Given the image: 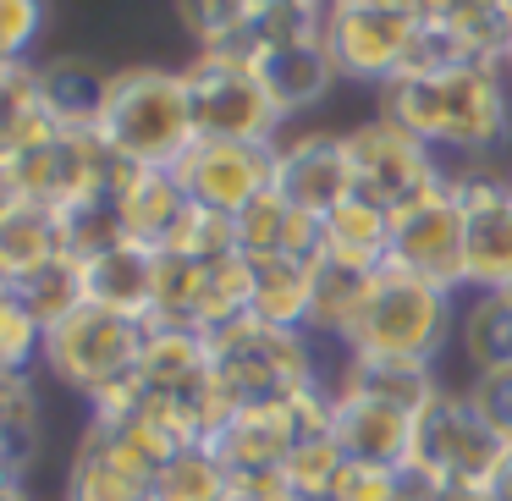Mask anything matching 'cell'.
<instances>
[{
	"label": "cell",
	"mask_w": 512,
	"mask_h": 501,
	"mask_svg": "<svg viewBox=\"0 0 512 501\" xmlns=\"http://www.w3.org/2000/svg\"><path fill=\"white\" fill-rule=\"evenodd\" d=\"M380 116L408 127L435 155H490L512 133L507 72L452 67V72H402L380 100Z\"/></svg>",
	"instance_id": "cell-1"
},
{
	"label": "cell",
	"mask_w": 512,
	"mask_h": 501,
	"mask_svg": "<svg viewBox=\"0 0 512 501\" xmlns=\"http://www.w3.org/2000/svg\"><path fill=\"white\" fill-rule=\"evenodd\" d=\"M100 138L127 166H160L177 171V160L199 144L182 72L166 67H122L116 72L111 105H105Z\"/></svg>",
	"instance_id": "cell-2"
},
{
	"label": "cell",
	"mask_w": 512,
	"mask_h": 501,
	"mask_svg": "<svg viewBox=\"0 0 512 501\" xmlns=\"http://www.w3.org/2000/svg\"><path fill=\"white\" fill-rule=\"evenodd\" d=\"M144 353H149V320H127L116 309L89 303L61 331H50L45 369L78 397H89V408H105V402H122L127 391H138Z\"/></svg>",
	"instance_id": "cell-3"
},
{
	"label": "cell",
	"mask_w": 512,
	"mask_h": 501,
	"mask_svg": "<svg viewBox=\"0 0 512 501\" xmlns=\"http://www.w3.org/2000/svg\"><path fill=\"white\" fill-rule=\"evenodd\" d=\"M215 391L226 419L248 408H287L303 391H314V358L303 331H276L265 320H243L232 331H215Z\"/></svg>",
	"instance_id": "cell-4"
},
{
	"label": "cell",
	"mask_w": 512,
	"mask_h": 501,
	"mask_svg": "<svg viewBox=\"0 0 512 501\" xmlns=\"http://www.w3.org/2000/svg\"><path fill=\"white\" fill-rule=\"evenodd\" d=\"M452 336V292L430 287L402 270H380L369 303L353 325V353L358 358H402V364H435V353Z\"/></svg>",
	"instance_id": "cell-5"
},
{
	"label": "cell",
	"mask_w": 512,
	"mask_h": 501,
	"mask_svg": "<svg viewBox=\"0 0 512 501\" xmlns=\"http://www.w3.org/2000/svg\"><path fill=\"white\" fill-rule=\"evenodd\" d=\"M347 155H353V188L364 199H375L391 221L419 210L441 188H452V171H441V155L424 138H413L408 127L386 122V116L353 127L347 133Z\"/></svg>",
	"instance_id": "cell-6"
},
{
	"label": "cell",
	"mask_w": 512,
	"mask_h": 501,
	"mask_svg": "<svg viewBox=\"0 0 512 501\" xmlns=\"http://www.w3.org/2000/svg\"><path fill=\"white\" fill-rule=\"evenodd\" d=\"M182 83H188L199 138H210V144H276L287 116L270 105L265 83L248 61L204 50L193 67H182Z\"/></svg>",
	"instance_id": "cell-7"
},
{
	"label": "cell",
	"mask_w": 512,
	"mask_h": 501,
	"mask_svg": "<svg viewBox=\"0 0 512 501\" xmlns=\"http://www.w3.org/2000/svg\"><path fill=\"white\" fill-rule=\"evenodd\" d=\"M413 39H419V6H391V0L325 6V50L342 78L391 89L408 72Z\"/></svg>",
	"instance_id": "cell-8"
},
{
	"label": "cell",
	"mask_w": 512,
	"mask_h": 501,
	"mask_svg": "<svg viewBox=\"0 0 512 501\" xmlns=\"http://www.w3.org/2000/svg\"><path fill=\"white\" fill-rule=\"evenodd\" d=\"M501 457H507V441L485 424L468 391H441V402L424 413L413 435V468H424L441 490H490Z\"/></svg>",
	"instance_id": "cell-9"
},
{
	"label": "cell",
	"mask_w": 512,
	"mask_h": 501,
	"mask_svg": "<svg viewBox=\"0 0 512 501\" xmlns=\"http://www.w3.org/2000/svg\"><path fill=\"white\" fill-rule=\"evenodd\" d=\"M391 270L419 276L441 292H468V232H463V204L457 188H441L435 199H424L419 210L391 221Z\"/></svg>",
	"instance_id": "cell-10"
},
{
	"label": "cell",
	"mask_w": 512,
	"mask_h": 501,
	"mask_svg": "<svg viewBox=\"0 0 512 501\" xmlns=\"http://www.w3.org/2000/svg\"><path fill=\"white\" fill-rule=\"evenodd\" d=\"M276 149L281 144H210V138H199L177 160V177L199 210L237 221L248 204L276 188Z\"/></svg>",
	"instance_id": "cell-11"
},
{
	"label": "cell",
	"mask_w": 512,
	"mask_h": 501,
	"mask_svg": "<svg viewBox=\"0 0 512 501\" xmlns=\"http://www.w3.org/2000/svg\"><path fill=\"white\" fill-rule=\"evenodd\" d=\"M468 232V292H512V182L501 171L452 177Z\"/></svg>",
	"instance_id": "cell-12"
},
{
	"label": "cell",
	"mask_w": 512,
	"mask_h": 501,
	"mask_svg": "<svg viewBox=\"0 0 512 501\" xmlns=\"http://www.w3.org/2000/svg\"><path fill=\"white\" fill-rule=\"evenodd\" d=\"M276 193L303 215H331L342 199H353V155L347 133H303L276 149Z\"/></svg>",
	"instance_id": "cell-13"
},
{
	"label": "cell",
	"mask_w": 512,
	"mask_h": 501,
	"mask_svg": "<svg viewBox=\"0 0 512 501\" xmlns=\"http://www.w3.org/2000/svg\"><path fill=\"white\" fill-rule=\"evenodd\" d=\"M67 501H155V468L122 441V430L89 419L67 468Z\"/></svg>",
	"instance_id": "cell-14"
},
{
	"label": "cell",
	"mask_w": 512,
	"mask_h": 501,
	"mask_svg": "<svg viewBox=\"0 0 512 501\" xmlns=\"http://www.w3.org/2000/svg\"><path fill=\"white\" fill-rule=\"evenodd\" d=\"M331 435L342 446L347 463H369V468H408L413 463V435H419V419L386 408L375 397H342L331 413Z\"/></svg>",
	"instance_id": "cell-15"
},
{
	"label": "cell",
	"mask_w": 512,
	"mask_h": 501,
	"mask_svg": "<svg viewBox=\"0 0 512 501\" xmlns=\"http://www.w3.org/2000/svg\"><path fill=\"white\" fill-rule=\"evenodd\" d=\"M199 204L188 199L177 171H160V166H138L133 182L122 188V215H127V237L155 254H171L182 237V226L193 221Z\"/></svg>",
	"instance_id": "cell-16"
},
{
	"label": "cell",
	"mask_w": 512,
	"mask_h": 501,
	"mask_svg": "<svg viewBox=\"0 0 512 501\" xmlns=\"http://www.w3.org/2000/svg\"><path fill=\"white\" fill-rule=\"evenodd\" d=\"M39 78V100L45 111L56 116L67 133H100L105 122V105H111V89H116V72L100 67L89 56H56L45 67H34Z\"/></svg>",
	"instance_id": "cell-17"
},
{
	"label": "cell",
	"mask_w": 512,
	"mask_h": 501,
	"mask_svg": "<svg viewBox=\"0 0 512 501\" xmlns=\"http://www.w3.org/2000/svg\"><path fill=\"white\" fill-rule=\"evenodd\" d=\"M248 67L259 72V83H265L270 105H276L281 116H298V111H309V105H320L325 94H331V83L342 78L336 61H331V50H325V34L320 39H298V45L259 50Z\"/></svg>",
	"instance_id": "cell-18"
},
{
	"label": "cell",
	"mask_w": 512,
	"mask_h": 501,
	"mask_svg": "<svg viewBox=\"0 0 512 501\" xmlns=\"http://www.w3.org/2000/svg\"><path fill=\"white\" fill-rule=\"evenodd\" d=\"M83 270H89V303L116 309L127 320H155V298H160V254L155 248L122 243Z\"/></svg>",
	"instance_id": "cell-19"
},
{
	"label": "cell",
	"mask_w": 512,
	"mask_h": 501,
	"mask_svg": "<svg viewBox=\"0 0 512 501\" xmlns=\"http://www.w3.org/2000/svg\"><path fill=\"white\" fill-rule=\"evenodd\" d=\"M0 298H12L39 331H61L78 309H89V270L78 265L72 254L50 259L39 270H23V276H6L0 281Z\"/></svg>",
	"instance_id": "cell-20"
},
{
	"label": "cell",
	"mask_w": 512,
	"mask_h": 501,
	"mask_svg": "<svg viewBox=\"0 0 512 501\" xmlns=\"http://www.w3.org/2000/svg\"><path fill=\"white\" fill-rule=\"evenodd\" d=\"M457 353L468 375H501L512 369V292H474L457 314Z\"/></svg>",
	"instance_id": "cell-21"
},
{
	"label": "cell",
	"mask_w": 512,
	"mask_h": 501,
	"mask_svg": "<svg viewBox=\"0 0 512 501\" xmlns=\"http://www.w3.org/2000/svg\"><path fill=\"white\" fill-rule=\"evenodd\" d=\"M45 446V402L28 375H0V474L6 485H23L28 463Z\"/></svg>",
	"instance_id": "cell-22"
},
{
	"label": "cell",
	"mask_w": 512,
	"mask_h": 501,
	"mask_svg": "<svg viewBox=\"0 0 512 501\" xmlns=\"http://www.w3.org/2000/svg\"><path fill=\"white\" fill-rule=\"evenodd\" d=\"M380 270H364V265H347V259L325 254L314 265V303H309V331L314 336H353L358 314L369 303V287H375Z\"/></svg>",
	"instance_id": "cell-23"
},
{
	"label": "cell",
	"mask_w": 512,
	"mask_h": 501,
	"mask_svg": "<svg viewBox=\"0 0 512 501\" xmlns=\"http://www.w3.org/2000/svg\"><path fill=\"white\" fill-rule=\"evenodd\" d=\"M67 254V226L39 204H0V281Z\"/></svg>",
	"instance_id": "cell-24"
},
{
	"label": "cell",
	"mask_w": 512,
	"mask_h": 501,
	"mask_svg": "<svg viewBox=\"0 0 512 501\" xmlns=\"http://www.w3.org/2000/svg\"><path fill=\"white\" fill-rule=\"evenodd\" d=\"M325 254L347 259V265H364V270H386L391 215L380 210L375 199H364V193L342 199L331 215H325Z\"/></svg>",
	"instance_id": "cell-25"
},
{
	"label": "cell",
	"mask_w": 512,
	"mask_h": 501,
	"mask_svg": "<svg viewBox=\"0 0 512 501\" xmlns=\"http://www.w3.org/2000/svg\"><path fill=\"white\" fill-rule=\"evenodd\" d=\"M358 397H375L386 408L408 413V419H424V413L441 402V380H435V364H402V358H358V375H353ZM347 391V397H353Z\"/></svg>",
	"instance_id": "cell-26"
},
{
	"label": "cell",
	"mask_w": 512,
	"mask_h": 501,
	"mask_svg": "<svg viewBox=\"0 0 512 501\" xmlns=\"http://www.w3.org/2000/svg\"><path fill=\"white\" fill-rule=\"evenodd\" d=\"M446 28L463 45L468 67H507L512 56V0H446Z\"/></svg>",
	"instance_id": "cell-27"
},
{
	"label": "cell",
	"mask_w": 512,
	"mask_h": 501,
	"mask_svg": "<svg viewBox=\"0 0 512 501\" xmlns=\"http://www.w3.org/2000/svg\"><path fill=\"white\" fill-rule=\"evenodd\" d=\"M309 303H314V270L298 259H265L254 265V320L276 331H309Z\"/></svg>",
	"instance_id": "cell-28"
},
{
	"label": "cell",
	"mask_w": 512,
	"mask_h": 501,
	"mask_svg": "<svg viewBox=\"0 0 512 501\" xmlns=\"http://www.w3.org/2000/svg\"><path fill=\"white\" fill-rule=\"evenodd\" d=\"M61 226H67V254L78 265H94L100 254L133 243L127 237V215H122V188H94L89 199H78L61 215Z\"/></svg>",
	"instance_id": "cell-29"
},
{
	"label": "cell",
	"mask_w": 512,
	"mask_h": 501,
	"mask_svg": "<svg viewBox=\"0 0 512 501\" xmlns=\"http://www.w3.org/2000/svg\"><path fill=\"white\" fill-rule=\"evenodd\" d=\"M232 496V474H226L221 452L210 441L188 446V452L166 457L155 468V501H226Z\"/></svg>",
	"instance_id": "cell-30"
},
{
	"label": "cell",
	"mask_w": 512,
	"mask_h": 501,
	"mask_svg": "<svg viewBox=\"0 0 512 501\" xmlns=\"http://www.w3.org/2000/svg\"><path fill=\"white\" fill-rule=\"evenodd\" d=\"M292 204L281 199L276 188L265 193V199H254L243 215H237V254L248 259V265H265V259H281L287 254V237H292Z\"/></svg>",
	"instance_id": "cell-31"
},
{
	"label": "cell",
	"mask_w": 512,
	"mask_h": 501,
	"mask_svg": "<svg viewBox=\"0 0 512 501\" xmlns=\"http://www.w3.org/2000/svg\"><path fill=\"white\" fill-rule=\"evenodd\" d=\"M45 342L50 336L39 331L12 298H0V369H6V375H28V364L45 358Z\"/></svg>",
	"instance_id": "cell-32"
},
{
	"label": "cell",
	"mask_w": 512,
	"mask_h": 501,
	"mask_svg": "<svg viewBox=\"0 0 512 501\" xmlns=\"http://www.w3.org/2000/svg\"><path fill=\"white\" fill-rule=\"evenodd\" d=\"M248 12H254V0H221V6H182V23L199 34L204 50H232L248 28Z\"/></svg>",
	"instance_id": "cell-33"
},
{
	"label": "cell",
	"mask_w": 512,
	"mask_h": 501,
	"mask_svg": "<svg viewBox=\"0 0 512 501\" xmlns=\"http://www.w3.org/2000/svg\"><path fill=\"white\" fill-rule=\"evenodd\" d=\"M463 391H468V402L485 413L490 430L512 446V369H501V375H474Z\"/></svg>",
	"instance_id": "cell-34"
},
{
	"label": "cell",
	"mask_w": 512,
	"mask_h": 501,
	"mask_svg": "<svg viewBox=\"0 0 512 501\" xmlns=\"http://www.w3.org/2000/svg\"><path fill=\"white\" fill-rule=\"evenodd\" d=\"M39 23H45V12H39L34 0H6L0 6V67H17L28 56Z\"/></svg>",
	"instance_id": "cell-35"
},
{
	"label": "cell",
	"mask_w": 512,
	"mask_h": 501,
	"mask_svg": "<svg viewBox=\"0 0 512 501\" xmlns=\"http://www.w3.org/2000/svg\"><path fill=\"white\" fill-rule=\"evenodd\" d=\"M490 496H496V501H512V446H507V457H501L496 479H490Z\"/></svg>",
	"instance_id": "cell-36"
},
{
	"label": "cell",
	"mask_w": 512,
	"mask_h": 501,
	"mask_svg": "<svg viewBox=\"0 0 512 501\" xmlns=\"http://www.w3.org/2000/svg\"><path fill=\"white\" fill-rule=\"evenodd\" d=\"M0 501H28V496H23V485H0Z\"/></svg>",
	"instance_id": "cell-37"
},
{
	"label": "cell",
	"mask_w": 512,
	"mask_h": 501,
	"mask_svg": "<svg viewBox=\"0 0 512 501\" xmlns=\"http://www.w3.org/2000/svg\"><path fill=\"white\" fill-rule=\"evenodd\" d=\"M501 177H507V182H512V149H507V166H501Z\"/></svg>",
	"instance_id": "cell-38"
},
{
	"label": "cell",
	"mask_w": 512,
	"mask_h": 501,
	"mask_svg": "<svg viewBox=\"0 0 512 501\" xmlns=\"http://www.w3.org/2000/svg\"><path fill=\"white\" fill-rule=\"evenodd\" d=\"M298 501H336V496H298Z\"/></svg>",
	"instance_id": "cell-39"
},
{
	"label": "cell",
	"mask_w": 512,
	"mask_h": 501,
	"mask_svg": "<svg viewBox=\"0 0 512 501\" xmlns=\"http://www.w3.org/2000/svg\"><path fill=\"white\" fill-rule=\"evenodd\" d=\"M501 72H507V78H512V56H507V67H501Z\"/></svg>",
	"instance_id": "cell-40"
}]
</instances>
